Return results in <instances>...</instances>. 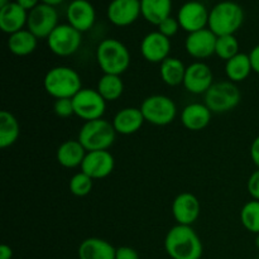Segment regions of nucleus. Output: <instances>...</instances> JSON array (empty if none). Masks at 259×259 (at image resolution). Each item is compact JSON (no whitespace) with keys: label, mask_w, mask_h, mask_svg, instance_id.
<instances>
[{"label":"nucleus","mask_w":259,"mask_h":259,"mask_svg":"<svg viewBox=\"0 0 259 259\" xmlns=\"http://www.w3.org/2000/svg\"><path fill=\"white\" fill-rule=\"evenodd\" d=\"M164 249L171 259H201L204 245L189 225H175L164 238Z\"/></svg>","instance_id":"nucleus-1"},{"label":"nucleus","mask_w":259,"mask_h":259,"mask_svg":"<svg viewBox=\"0 0 259 259\" xmlns=\"http://www.w3.org/2000/svg\"><path fill=\"white\" fill-rule=\"evenodd\" d=\"M131 61L128 47L115 38L101 40L96 48V62L108 75H123L131 66Z\"/></svg>","instance_id":"nucleus-2"},{"label":"nucleus","mask_w":259,"mask_h":259,"mask_svg":"<svg viewBox=\"0 0 259 259\" xmlns=\"http://www.w3.org/2000/svg\"><path fill=\"white\" fill-rule=\"evenodd\" d=\"M43 86L48 95L57 99H72L82 89V80L76 70L68 66H56L47 71Z\"/></svg>","instance_id":"nucleus-3"},{"label":"nucleus","mask_w":259,"mask_h":259,"mask_svg":"<svg viewBox=\"0 0 259 259\" xmlns=\"http://www.w3.org/2000/svg\"><path fill=\"white\" fill-rule=\"evenodd\" d=\"M244 23V10L235 2H220L210 10L207 28L212 33L222 35L235 34Z\"/></svg>","instance_id":"nucleus-4"},{"label":"nucleus","mask_w":259,"mask_h":259,"mask_svg":"<svg viewBox=\"0 0 259 259\" xmlns=\"http://www.w3.org/2000/svg\"><path fill=\"white\" fill-rule=\"evenodd\" d=\"M116 132L113 123L104 118L85 121L78 132V142L88 152L108 151L115 142Z\"/></svg>","instance_id":"nucleus-5"},{"label":"nucleus","mask_w":259,"mask_h":259,"mask_svg":"<svg viewBox=\"0 0 259 259\" xmlns=\"http://www.w3.org/2000/svg\"><path fill=\"white\" fill-rule=\"evenodd\" d=\"M242 99L239 88L232 81H219L212 83L205 94V105L211 113L223 114L237 108Z\"/></svg>","instance_id":"nucleus-6"},{"label":"nucleus","mask_w":259,"mask_h":259,"mask_svg":"<svg viewBox=\"0 0 259 259\" xmlns=\"http://www.w3.org/2000/svg\"><path fill=\"white\" fill-rule=\"evenodd\" d=\"M141 111L144 120L157 126L171 124L177 115V106L171 98L166 95H151L143 100Z\"/></svg>","instance_id":"nucleus-7"},{"label":"nucleus","mask_w":259,"mask_h":259,"mask_svg":"<svg viewBox=\"0 0 259 259\" xmlns=\"http://www.w3.org/2000/svg\"><path fill=\"white\" fill-rule=\"evenodd\" d=\"M82 45V33L68 23L58 24L57 28L47 38V46L51 52L60 57L72 56Z\"/></svg>","instance_id":"nucleus-8"},{"label":"nucleus","mask_w":259,"mask_h":259,"mask_svg":"<svg viewBox=\"0 0 259 259\" xmlns=\"http://www.w3.org/2000/svg\"><path fill=\"white\" fill-rule=\"evenodd\" d=\"M75 115L85 121L101 119L106 111V101L96 89H81L72 98Z\"/></svg>","instance_id":"nucleus-9"},{"label":"nucleus","mask_w":259,"mask_h":259,"mask_svg":"<svg viewBox=\"0 0 259 259\" xmlns=\"http://www.w3.org/2000/svg\"><path fill=\"white\" fill-rule=\"evenodd\" d=\"M58 25V13L55 7L40 3L38 7L28 12L27 29L30 30L38 39H47Z\"/></svg>","instance_id":"nucleus-10"},{"label":"nucleus","mask_w":259,"mask_h":259,"mask_svg":"<svg viewBox=\"0 0 259 259\" xmlns=\"http://www.w3.org/2000/svg\"><path fill=\"white\" fill-rule=\"evenodd\" d=\"M209 14L210 12L205 4L197 0H190L180 8L177 13V20L182 29L186 30L187 33H192L207 28Z\"/></svg>","instance_id":"nucleus-11"},{"label":"nucleus","mask_w":259,"mask_h":259,"mask_svg":"<svg viewBox=\"0 0 259 259\" xmlns=\"http://www.w3.org/2000/svg\"><path fill=\"white\" fill-rule=\"evenodd\" d=\"M214 83V73L210 66L202 61H196L187 66L184 78V86L189 93L195 95L206 94Z\"/></svg>","instance_id":"nucleus-12"},{"label":"nucleus","mask_w":259,"mask_h":259,"mask_svg":"<svg viewBox=\"0 0 259 259\" xmlns=\"http://www.w3.org/2000/svg\"><path fill=\"white\" fill-rule=\"evenodd\" d=\"M218 35L212 33L209 28H204L197 32L189 33L185 40V48L189 56L197 61L211 57L215 55Z\"/></svg>","instance_id":"nucleus-13"},{"label":"nucleus","mask_w":259,"mask_h":259,"mask_svg":"<svg viewBox=\"0 0 259 259\" xmlns=\"http://www.w3.org/2000/svg\"><path fill=\"white\" fill-rule=\"evenodd\" d=\"M115 167V158L109 151H93L86 153L81 171L93 180H101L111 175Z\"/></svg>","instance_id":"nucleus-14"},{"label":"nucleus","mask_w":259,"mask_h":259,"mask_svg":"<svg viewBox=\"0 0 259 259\" xmlns=\"http://www.w3.org/2000/svg\"><path fill=\"white\" fill-rule=\"evenodd\" d=\"M108 19L116 27H128L142 15L139 0H111L106 9Z\"/></svg>","instance_id":"nucleus-15"},{"label":"nucleus","mask_w":259,"mask_h":259,"mask_svg":"<svg viewBox=\"0 0 259 259\" xmlns=\"http://www.w3.org/2000/svg\"><path fill=\"white\" fill-rule=\"evenodd\" d=\"M201 205L199 199L191 192H181L172 202V215L177 224L191 227L200 217Z\"/></svg>","instance_id":"nucleus-16"},{"label":"nucleus","mask_w":259,"mask_h":259,"mask_svg":"<svg viewBox=\"0 0 259 259\" xmlns=\"http://www.w3.org/2000/svg\"><path fill=\"white\" fill-rule=\"evenodd\" d=\"M171 39L159 33L158 30L151 32L141 42V53L144 60L151 63H162L169 57Z\"/></svg>","instance_id":"nucleus-17"},{"label":"nucleus","mask_w":259,"mask_h":259,"mask_svg":"<svg viewBox=\"0 0 259 259\" xmlns=\"http://www.w3.org/2000/svg\"><path fill=\"white\" fill-rule=\"evenodd\" d=\"M66 18L68 24L78 32H88L95 24V8L89 0H72L66 10Z\"/></svg>","instance_id":"nucleus-18"},{"label":"nucleus","mask_w":259,"mask_h":259,"mask_svg":"<svg viewBox=\"0 0 259 259\" xmlns=\"http://www.w3.org/2000/svg\"><path fill=\"white\" fill-rule=\"evenodd\" d=\"M28 12L17 2H10L0 8V28L7 34H13L27 27Z\"/></svg>","instance_id":"nucleus-19"},{"label":"nucleus","mask_w":259,"mask_h":259,"mask_svg":"<svg viewBox=\"0 0 259 259\" xmlns=\"http://www.w3.org/2000/svg\"><path fill=\"white\" fill-rule=\"evenodd\" d=\"M144 116L139 108H124L120 109L113 118V126L116 134L121 136H132L137 133L144 124Z\"/></svg>","instance_id":"nucleus-20"},{"label":"nucleus","mask_w":259,"mask_h":259,"mask_svg":"<svg viewBox=\"0 0 259 259\" xmlns=\"http://www.w3.org/2000/svg\"><path fill=\"white\" fill-rule=\"evenodd\" d=\"M211 110L205 104L192 103L185 106L181 114V121L189 131L199 132L206 128L211 121Z\"/></svg>","instance_id":"nucleus-21"},{"label":"nucleus","mask_w":259,"mask_h":259,"mask_svg":"<svg viewBox=\"0 0 259 259\" xmlns=\"http://www.w3.org/2000/svg\"><path fill=\"white\" fill-rule=\"evenodd\" d=\"M116 248L101 238H88L78 245V259H115Z\"/></svg>","instance_id":"nucleus-22"},{"label":"nucleus","mask_w":259,"mask_h":259,"mask_svg":"<svg viewBox=\"0 0 259 259\" xmlns=\"http://www.w3.org/2000/svg\"><path fill=\"white\" fill-rule=\"evenodd\" d=\"M86 153L88 151L83 148L78 139H70V141L63 142L58 147L56 152V158L58 163L65 168H76V167H81Z\"/></svg>","instance_id":"nucleus-23"},{"label":"nucleus","mask_w":259,"mask_h":259,"mask_svg":"<svg viewBox=\"0 0 259 259\" xmlns=\"http://www.w3.org/2000/svg\"><path fill=\"white\" fill-rule=\"evenodd\" d=\"M142 17L148 23L158 25L171 17L172 0H141Z\"/></svg>","instance_id":"nucleus-24"},{"label":"nucleus","mask_w":259,"mask_h":259,"mask_svg":"<svg viewBox=\"0 0 259 259\" xmlns=\"http://www.w3.org/2000/svg\"><path fill=\"white\" fill-rule=\"evenodd\" d=\"M38 45V38L30 30L22 29L17 33L9 35L8 39V48L10 52L19 57L30 55L35 51Z\"/></svg>","instance_id":"nucleus-25"},{"label":"nucleus","mask_w":259,"mask_h":259,"mask_svg":"<svg viewBox=\"0 0 259 259\" xmlns=\"http://www.w3.org/2000/svg\"><path fill=\"white\" fill-rule=\"evenodd\" d=\"M253 67L250 62L249 53H238L225 63V73L229 81L238 83L247 80L248 76L252 73Z\"/></svg>","instance_id":"nucleus-26"},{"label":"nucleus","mask_w":259,"mask_h":259,"mask_svg":"<svg viewBox=\"0 0 259 259\" xmlns=\"http://www.w3.org/2000/svg\"><path fill=\"white\" fill-rule=\"evenodd\" d=\"M186 66L180 58L171 57L163 61L159 67V75L162 81L168 86H179L184 83L185 73H186Z\"/></svg>","instance_id":"nucleus-27"},{"label":"nucleus","mask_w":259,"mask_h":259,"mask_svg":"<svg viewBox=\"0 0 259 259\" xmlns=\"http://www.w3.org/2000/svg\"><path fill=\"white\" fill-rule=\"evenodd\" d=\"M20 136V125L18 119L10 111L0 113V147L3 149L12 147Z\"/></svg>","instance_id":"nucleus-28"},{"label":"nucleus","mask_w":259,"mask_h":259,"mask_svg":"<svg viewBox=\"0 0 259 259\" xmlns=\"http://www.w3.org/2000/svg\"><path fill=\"white\" fill-rule=\"evenodd\" d=\"M96 90L105 101H116L124 93V82L118 75H108L104 73L98 81Z\"/></svg>","instance_id":"nucleus-29"},{"label":"nucleus","mask_w":259,"mask_h":259,"mask_svg":"<svg viewBox=\"0 0 259 259\" xmlns=\"http://www.w3.org/2000/svg\"><path fill=\"white\" fill-rule=\"evenodd\" d=\"M240 222L242 225L253 234H259V201H248L240 210Z\"/></svg>","instance_id":"nucleus-30"},{"label":"nucleus","mask_w":259,"mask_h":259,"mask_svg":"<svg viewBox=\"0 0 259 259\" xmlns=\"http://www.w3.org/2000/svg\"><path fill=\"white\" fill-rule=\"evenodd\" d=\"M239 53V42H238L235 34L222 35L218 37L217 46H215V55L224 60L225 62L237 56Z\"/></svg>","instance_id":"nucleus-31"},{"label":"nucleus","mask_w":259,"mask_h":259,"mask_svg":"<svg viewBox=\"0 0 259 259\" xmlns=\"http://www.w3.org/2000/svg\"><path fill=\"white\" fill-rule=\"evenodd\" d=\"M93 186L94 180L86 174H83L82 171L73 175L70 180V185H68L71 194L77 197L88 196L93 190Z\"/></svg>","instance_id":"nucleus-32"},{"label":"nucleus","mask_w":259,"mask_h":259,"mask_svg":"<svg viewBox=\"0 0 259 259\" xmlns=\"http://www.w3.org/2000/svg\"><path fill=\"white\" fill-rule=\"evenodd\" d=\"M53 111L60 118H70L75 115L72 99H57L53 104Z\"/></svg>","instance_id":"nucleus-33"},{"label":"nucleus","mask_w":259,"mask_h":259,"mask_svg":"<svg viewBox=\"0 0 259 259\" xmlns=\"http://www.w3.org/2000/svg\"><path fill=\"white\" fill-rule=\"evenodd\" d=\"M157 28H158L159 33H162V34L166 35L167 38L171 39L174 35L177 34V32H179L181 27H180V23L179 20H177V18H174L171 15V17L166 18L163 22L159 23V24L157 25Z\"/></svg>","instance_id":"nucleus-34"},{"label":"nucleus","mask_w":259,"mask_h":259,"mask_svg":"<svg viewBox=\"0 0 259 259\" xmlns=\"http://www.w3.org/2000/svg\"><path fill=\"white\" fill-rule=\"evenodd\" d=\"M247 189L252 199L259 201V168L255 169L249 176L247 182Z\"/></svg>","instance_id":"nucleus-35"},{"label":"nucleus","mask_w":259,"mask_h":259,"mask_svg":"<svg viewBox=\"0 0 259 259\" xmlns=\"http://www.w3.org/2000/svg\"><path fill=\"white\" fill-rule=\"evenodd\" d=\"M115 259H141L139 258L138 252L132 247H119L116 248Z\"/></svg>","instance_id":"nucleus-36"},{"label":"nucleus","mask_w":259,"mask_h":259,"mask_svg":"<svg viewBox=\"0 0 259 259\" xmlns=\"http://www.w3.org/2000/svg\"><path fill=\"white\" fill-rule=\"evenodd\" d=\"M250 158H252L253 163L257 166V168H259V136L252 142V146H250Z\"/></svg>","instance_id":"nucleus-37"},{"label":"nucleus","mask_w":259,"mask_h":259,"mask_svg":"<svg viewBox=\"0 0 259 259\" xmlns=\"http://www.w3.org/2000/svg\"><path fill=\"white\" fill-rule=\"evenodd\" d=\"M250 62H252L253 71L259 75V45L252 48V51L249 52Z\"/></svg>","instance_id":"nucleus-38"},{"label":"nucleus","mask_w":259,"mask_h":259,"mask_svg":"<svg viewBox=\"0 0 259 259\" xmlns=\"http://www.w3.org/2000/svg\"><path fill=\"white\" fill-rule=\"evenodd\" d=\"M18 4L22 8H24L27 12H30L32 9H34L35 7L40 4V0H15Z\"/></svg>","instance_id":"nucleus-39"},{"label":"nucleus","mask_w":259,"mask_h":259,"mask_svg":"<svg viewBox=\"0 0 259 259\" xmlns=\"http://www.w3.org/2000/svg\"><path fill=\"white\" fill-rule=\"evenodd\" d=\"M13 249L7 244L0 245V259H12Z\"/></svg>","instance_id":"nucleus-40"},{"label":"nucleus","mask_w":259,"mask_h":259,"mask_svg":"<svg viewBox=\"0 0 259 259\" xmlns=\"http://www.w3.org/2000/svg\"><path fill=\"white\" fill-rule=\"evenodd\" d=\"M63 2H65V0H40V3L51 5V7H57V5H60L61 3H63Z\"/></svg>","instance_id":"nucleus-41"},{"label":"nucleus","mask_w":259,"mask_h":259,"mask_svg":"<svg viewBox=\"0 0 259 259\" xmlns=\"http://www.w3.org/2000/svg\"><path fill=\"white\" fill-rule=\"evenodd\" d=\"M8 3H10L9 0H0V8L4 7V5H7Z\"/></svg>","instance_id":"nucleus-42"},{"label":"nucleus","mask_w":259,"mask_h":259,"mask_svg":"<svg viewBox=\"0 0 259 259\" xmlns=\"http://www.w3.org/2000/svg\"><path fill=\"white\" fill-rule=\"evenodd\" d=\"M254 243H255V247H257L258 249H259V234L255 235V240H254Z\"/></svg>","instance_id":"nucleus-43"},{"label":"nucleus","mask_w":259,"mask_h":259,"mask_svg":"<svg viewBox=\"0 0 259 259\" xmlns=\"http://www.w3.org/2000/svg\"><path fill=\"white\" fill-rule=\"evenodd\" d=\"M139 2H141V0H139Z\"/></svg>","instance_id":"nucleus-44"}]
</instances>
